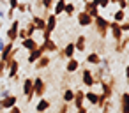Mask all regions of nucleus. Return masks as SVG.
Instances as JSON below:
<instances>
[{"instance_id":"1","label":"nucleus","mask_w":129,"mask_h":113,"mask_svg":"<svg viewBox=\"0 0 129 113\" xmlns=\"http://www.w3.org/2000/svg\"><path fill=\"white\" fill-rule=\"evenodd\" d=\"M101 85V94L106 97V99H111L113 97V94H115V85H117V78H115V74H106V78L99 83Z\"/></svg>"},{"instance_id":"2","label":"nucleus","mask_w":129,"mask_h":113,"mask_svg":"<svg viewBox=\"0 0 129 113\" xmlns=\"http://www.w3.org/2000/svg\"><path fill=\"white\" fill-rule=\"evenodd\" d=\"M92 25H95V32H97V35L101 37V41H104L106 39V35H108V28H110V21L104 18V16H97V18H94V21H92Z\"/></svg>"},{"instance_id":"3","label":"nucleus","mask_w":129,"mask_h":113,"mask_svg":"<svg viewBox=\"0 0 129 113\" xmlns=\"http://www.w3.org/2000/svg\"><path fill=\"white\" fill-rule=\"evenodd\" d=\"M32 80H34V97H44L46 95V90H48L46 81L41 76H36Z\"/></svg>"},{"instance_id":"4","label":"nucleus","mask_w":129,"mask_h":113,"mask_svg":"<svg viewBox=\"0 0 129 113\" xmlns=\"http://www.w3.org/2000/svg\"><path fill=\"white\" fill-rule=\"evenodd\" d=\"M18 72H20V60H18V58L9 60V62L6 64V74H7V78L14 80V78L18 76Z\"/></svg>"},{"instance_id":"5","label":"nucleus","mask_w":129,"mask_h":113,"mask_svg":"<svg viewBox=\"0 0 129 113\" xmlns=\"http://www.w3.org/2000/svg\"><path fill=\"white\" fill-rule=\"evenodd\" d=\"M23 94H25V101L27 102H32V99H34V80L32 78H25L23 80Z\"/></svg>"},{"instance_id":"6","label":"nucleus","mask_w":129,"mask_h":113,"mask_svg":"<svg viewBox=\"0 0 129 113\" xmlns=\"http://www.w3.org/2000/svg\"><path fill=\"white\" fill-rule=\"evenodd\" d=\"M39 50L48 55V53H57L58 51V46H57V43L53 39H44L43 43H39Z\"/></svg>"},{"instance_id":"7","label":"nucleus","mask_w":129,"mask_h":113,"mask_svg":"<svg viewBox=\"0 0 129 113\" xmlns=\"http://www.w3.org/2000/svg\"><path fill=\"white\" fill-rule=\"evenodd\" d=\"M16 104H18V95H14V94H9L7 97H2V99H0V106H2L4 111L11 109V108L16 106Z\"/></svg>"},{"instance_id":"8","label":"nucleus","mask_w":129,"mask_h":113,"mask_svg":"<svg viewBox=\"0 0 129 113\" xmlns=\"http://www.w3.org/2000/svg\"><path fill=\"white\" fill-rule=\"evenodd\" d=\"M108 34H111V37L117 41H120L124 37V32L120 30V23H115V21H110V28H108Z\"/></svg>"},{"instance_id":"9","label":"nucleus","mask_w":129,"mask_h":113,"mask_svg":"<svg viewBox=\"0 0 129 113\" xmlns=\"http://www.w3.org/2000/svg\"><path fill=\"white\" fill-rule=\"evenodd\" d=\"M73 104H74V109H78V108L85 106V90H83V88H76V90H74Z\"/></svg>"},{"instance_id":"10","label":"nucleus","mask_w":129,"mask_h":113,"mask_svg":"<svg viewBox=\"0 0 129 113\" xmlns=\"http://www.w3.org/2000/svg\"><path fill=\"white\" fill-rule=\"evenodd\" d=\"M83 11L94 20V18H97L99 16V7L92 2V0H85V6H83Z\"/></svg>"},{"instance_id":"11","label":"nucleus","mask_w":129,"mask_h":113,"mask_svg":"<svg viewBox=\"0 0 129 113\" xmlns=\"http://www.w3.org/2000/svg\"><path fill=\"white\" fill-rule=\"evenodd\" d=\"M44 21H46V27H44V30L46 32H50V34H53V30L57 28V23H58V18L53 14V13H50L46 18H44Z\"/></svg>"},{"instance_id":"12","label":"nucleus","mask_w":129,"mask_h":113,"mask_svg":"<svg viewBox=\"0 0 129 113\" xmlns=\"http://www.w3.org/2000/svg\"><path fill=\"white\" fill-rule=\"evenodd\" d=\"M81 83H83V87H87V88L95 87V85H94V78H92V71H90L88 67L81 71Z\"/></svg>"},{"instance_id":"13","label":"nucleus","mask_w":129,"mask_h":113,"mask_svg":"<svg viewBox=\"0 0 129 113\" xmlns=\"http://www.w3.org/2000/svg\"><path fill=\"white\" fill-rule=\"evenodd\" d=\"M76 21H78V25H80V27H90L94 20H92L85 11H80V13L76 14Z\"/></svg>"},{"instance_id":"14","label":"nucleus","mask_w":129,"mask_h":113,"mask_svg":"<svg viewBox=\"0 0 129 113\" xmlns=\"http://www.w3.org/2000/svg\"><path fill=\"white\" fill-rule=\"evenodd\" d=\"M30 23L36 27V32H43V30H44V27H46V21H44V18H43V16H39V14H32V18H30Z\"/></svg>"},{"instance_id":"15","label":"nucleus","mask_w":129,"mask_h":113,"mask_svg":"<svg viewBox=\"0 0 129 113\" xmlns=\"http://www.w3.org/2000/svg\"><path fill=\"white\" fill-rule=\"evenodd\" d=\"M129 94L127 92H122L120 94V99H118V109L120 113H129Z\"/></svg>"},{"instance_id":"16","label":"nucleus","mask_w":129,"mask_h":113,"mask_svg":"<svg viewBox=\"0 0 129 113\" xmlns=\"http://www.w3.org/2000/svg\"><path fill=\"white\" fill-rule=\"evenodd\" d=\"M50 106H51V102H50L48 99L39 97V101H37V104H36V113H46V111L50 109Z\"/></svg>"},{"instance_id":"17","label":"nucleus","mask_w":129,"mask_h":113,"mask_svg":"<svg viewBox=\"0 0 129 113\" xmlns=\"http://www.w3.org/2000/svg\"><path fill=\"white\" fill-rule=\"evenodd\" d=\"M50 64H51V57H48V55L44 53V55H41V57L37 58V62H36L34 65H36V69H39V71H41V69H46Z\"/></svg>"},{"instance_id":"18","label":"nucleus","mask_w":129,"mask_h":113,"mask_svg":"<svg viewBox=\"0 0 129 113\" xmlns=\"http://www.w3.org/2000/svg\"><path fill=\"white\" fill-rule=\"evenodd\" d=\"M106 74H110V72H106L103 67H97L95 71H92V78H94V85H99L104 78H106Z\"/></svg>"},{"instance_id":"19","label":"nucleus","mask_w":129,"mask_h":113,"mask_svg":"<svg viewBox=\"0 0 129 113\" xmlns=\"http://www.w3.org/2000/svg\"><path fill=\"white\" fill-rule=\"evenodd\" d=\"M74 50L76 51H85L87 50V35H78L76 41H74Z\"/></svg>"},{"instance_id":"20","label":"nucleus","mask_w":129,"mask_h":113,"mask_svg":"<svg viewBox=\"0 0 129 113\" xmlns=\"http://www.w3.org/2000/svg\"><path fill=\"white\" fill-rule=\"evenodd\" d=\"M78 69H80V62H78L76 58H69L67 64H66V72H67V74H74Z\"/></svg>"},{"instance_id":"21","label":"nucleus","mask_w":129,"mask_h":113,"mask_svg":"<svg viewBox=\"0 0 129 113\" xmlns=\"http://www.w3.org/2000/svg\"><path fill=\"white\" fill-rule=\"evenodd\" d=\"M127 44H129V37L124 34V37H122L120 41H117V44H115V51H117V53H124V51L127 50Z\"/></svg>"},{"instance_id":"22","label":"nucleus","mask_w":129,"mask_h":113,"mask_svg":"<svg viewBox=\"0 0 129 113\" xmlns=\"http://www.w3.org/2000/svg\"><path fill=\"white\" fill-rule=\"evenodd\" d=\"M21 46H23L25 50L32 51V50H36V48L39 46V43H37L34 37H27V39H23V41H21Z\"/></svg>"},{"instance_id":"23","label":"nucleus","mask_w":129,"mask_h":113,"mask_svg":"<svg viewBox=\"0 0 129 113\" xmlns=\"http://www.w3.org/2000/svg\"><path fill=\"white\" fill-rule=\"evenodd\" d=\"M41 55H44L41 50H39V46L36 48V50H32V51H28V57H27V62L28 64H36L37 62V58L41 57Z\"/></svg>"},{"instance_id":"24","label":"nucleus","mask_w":129,"mask_h":113,"mask_svg":"<svg viewBox=\"0 0 129 113\" xmlns=\"http://www.w3.org/2000/svg\"><path fill=\"white\" fill-rule=\"evenodd\" d=\"M85 60H87V64H90V65H99V64H101V55L95 53V51H92V53H88V55L85 57Z\"/></svg>"},{"instance_id":"25","label":"nucleus","mask_w":129,"mask_h":113,"mask_svg":"<svg viewBox=\"0 0 129 113\" xmlns=\"http://www.w3.org/2000/svg\"><path fill=\"white\" fill-rule=\"evenodd\" d=\"M67 4V0H55V4H53V14L58 18V14L64 13V7Z\"/></svg>"},{"instance_id":"26","label":"nucleus","mask_w":129,"mask_h":113,"mask_svg":"<svg viewBox=\"0 0 129 113\" xmlns=\"http://www.w3.org/2000/svg\"><path fill=\"white\" fill-rule=\"evenodd\" d=\"M6 39L9 41V43H16L18 41V28H7L6 30Z\"/></svg>"},{"instance_id":"27","label":"nucleus","mask_w":129,"mask_h":113,"mask_svg":"<svg viewBox=\"0 0 129 113\" xmlns=\"http://www.w3.org/2000/svg\"><path fill=\"white\" fill-rule=\"evenodd\" d=\"M73 97H74V90L73 88H64V92H62V101L64 102H67V104H71L73 102Z\"/></svg>"},{"instance_id":"28","label":"nucleus","mask_w":129,"mask_h":113,"mask_svg":"<svg viewBox=\"0 0 129 113\" xmlns=\"http://www.w3.org/2000/svg\"><path fill=\"white\" fill-rule=\"evenodd\" d=\"M97 99H99V94H95V92H92V90L85 92V101H87L88 104L95 106V104H97Z\"/></svg>"},{"instance_id":"29","label":"nucleus","mask_w":129,"mask_h":113,"mask_svg":"<svg viewBox=\"0 0 129 113\" xmlns=\"http://www.w3.org/2000/svg\"><path fill=\"white\" fill-rule=\"evenodd\" d=\"M124 20H127V14H125V11H122V9H117V11L113 13V21H115V23H122Z\"/></svg>"},{"instance_id":"30","label":"nucleus","mask_w":129,"mask_h":113,"mask_svg":"<svg viewBox=\"0 0 129 113\" xmlns=\"http://www.w3.org/2000/svg\"><path fill=\"white\" fill-rule=\"evenodd\" d=\"M16 11H18V13H21V14H25L27 11H32V4H30V2H18Z\"/></svg>"},{"instance_id":"31","label":"nucleus","mask_w":129,"mask_h":113,"mask_svg":"<svg viewBox=\"0 0 129 113\" xmlns=\"http://www.w3.org/2000/svg\"><path fill=\"white\" fill-rule=\"evenodd\" d=\"M74 11H76V9H74V4H73V2H67L62 14H66L67 18H73V16H74Z\"/></svg>"},{"instance_id":"32","label":"nucleus","mask_w":129,"mask_h":113,"mask_svg":"<svg viewBox=\"0 0 129 113\" xmlns=\"http://www.w3.org/2000/svg\"><path fill=\"white\" fill-rule=\"evenodd\" d=\"M53 4H55V0H41V6H43V9L46 13H50L53 9Z\"/></svg>"},{"instance_id":"33","label":"nucleus","mask_w":129,"mask_h":113,"mask_svg":"<svg viewBox=\"0 0 129 113\" xmlns=\"http://www.w3.org/2000/svg\"><path fill=\"white\" fill-rule=\"evenodd\" d=\"M111 108H113V101H111V99H106V102L101 106L103 113H111Z\"/></svg>"},{"instance_id":"34","label":"nucleus","mask_w":129,"mask_h":113,"mask_svg":"<svg viewBox=\"0 0 129 113\" xmlns=\"http://www.w3.org/2000/svg\"><path fill=\"white\" fill-rule=\"evenodd\" d=\"M92 2H94L99 9H108V7H110V0H92Z\"/></svg>"},{"instance_id":"35","label":"nucleus","mask_w":129,"mask_h":113,"mask_svg":"<svg viewBox=\"0 0 129 113\" xmlns=\"http://www.w3.org/2000/svg\"><path fill=\"white\" fill-rule=\"evenodd\" d=\"M27 37H28L27 28H18V39H20V41H23V39H27Z\"/></svg>"},{"instance_id":"36","label":"nucleus","mask_w":129,"mask_h":113,"mask_svg":"<svg viewBox=\"0 0 129 113\" xmlns=\"http://www.w3.org/2000/svg\"><path fill=\"white\" fill-rule=\"evenodd\" d=\"M120 30H122L124 34H127V32H129V21H127V20H124V21L120 23Z\"/></svg>"},{"instance_id":"37","label":"nucleus","mask_w":129,"mask_h":113,"mask_svg":"<svg viewBox=\"0 0 129 113\" xmlns=\"http://www.w3.org/2000/svg\"><path fill=\"white\" fill-rule=\"evenodd\" d=\"M58 113H69V104L67 102H62L60 108H58Z\"/></svg>"},{"instance_id":"38","label":"nucleus","mask_w":129,"mask_h":113,"mask_svg":"<svg viewBox=\"0 0 129 113\" xmlns=\"http://www.w3.org/2000/svg\"><path fill=\"white\" fill-rule=\"evenodd\" d=\"M117 6H118V9L125 11L127 9V0H117Z\"/></svg>"},{"instance_id":"39","label":"nucleus","mask_w":129,"mask_h":113,"mask_svg":"<svg viewBox=\"0 0 129 113\" xmlns=\"http://www.w3.org/2000/svg\"><path fill=\"white\" fill-rule=\"evenodd\" d=\"M18 2H20V0H7V6H9V9H14V11H16Z\"/></svg>"},{"instance_id":"40","label":"nucleus","mask_w":129,"mask_h":113,"mask_svg":"<svg viewBox=\"0 0 129 113\" xmlns=\"http://www.w3.org/2000/svg\"><path fill=\"white\" fill-rule=\"evenodd\" d=\"M4 76H6V64L0 60V80H2Z\"/></svg>"},{"instance_id":"41","label":"nucleus","mask_w":129,"mask_h":113,"mask_svg":"<svg viewBox=\"0 0 129 113\" xmlns=\"http://www.w3.org/2000/svg\"><path fill=\"white\" fill-rule=\"evenodd\" d=\"M11 92L7 90V88H4V87H0V99H2V97H7Z\"/></svg>"},{"instance_id":"42","label":"nucleus","mask_w":129,"mask_h":113,"mask_svg":"<svg viewBox=\"0 0 129 113\" xmlns=\"http://www.w3.org/2000/svg\"><path fill=\"white\" fill-rule=\"evenodd\" d=\"M104 102H106V97H104L103 94H99V99H97V104H95V106H99V108H101Z\"/></svg>"},{"instance_id":"43","label":"nucleus","mask_w":129,"mask_h":113,"mask_svg":"<svg viewBox=\"0 0 129 113\" xmlns=\"http://www.w3.org/2000/svg\"><path fill=\"white\" fill-rule=\"evenodd\" d=\"M7 113H21V108L16 104V106H13L11 109H7Z\"/></svg>"},{"instance_id":"44","label":"nucleus","mask_w":129,"mask_h":113,"mask_svg":"<svg viewBox=\"0 0 129 113\" xmlns=\"http://www.w3.org/2000/svg\"><path fill=\"white\" fill-rule=\"evenodd\" d=\"M14 13H16L14 9H9V11L6 13V18H9V20H14Z\"/></svg>"},{"instance_id":"45","label":"nucleus","mask_w":129,"mask_h":113,"mask_svg":"<svg viewBox=\"0 0 129 113\" xmlns=\"http://www.w3.org/2000/svg\"><path fill=\"white\" fill-rule=\"evenodd\" d=\"M41 34H43V41H44V39H51V34H50V32H46V30H43Z\"/></svg>"},{"instance_id":"46","label":"nucleus","mask_w":129,"mask_h":113,"mask_svg":"<svg viewBox=\"0 0 129 113\" xmlns=\"http://www.w3.org/2000/svg\"><path fill=\"white\" fill-rule=\"evenodd\" d=\"M76 113H88V109H87V106H81V108L76 109Z\"/></svg>"},{"instance_id":"47","label":"nucleus","mask_w":129,"mask_h":113,"mask_svg":"<svg viewBox=\"0 0 129 113\" xmlns=\"http://www.w3.org/2000/svg\"><path fill=\"white\" fill-rule=\"evenodd\" d=\"M4 18H6V13L2 11V7H0V20H4Z\"/></svg>"},{"instance_id":"48","label":"nucleus","mask_w":129,"mask_h":113,"mask_svg":"<svg viewBox=\"0 0 129 113\" xmlns=\"http://www.w3.org/2000/svg\"><path fill=\"white\" fill-rule=\"evenodd\" d=\"M2 6H4V7L7 6V0H0V7H2Z\"/></svg>"},{"instance_id":"49","label":"nucleus","mask_w":129,"mask_h":113,"mask_svg":"<svg viewBox=\"0 0 129 113\" xmlns=\"http://www.w3.org/2000/svg\"><path fill=\"white\" fill-rule=\"evenodd\" d=\"M4 46H6V43H4V39H2V37H0V50H2Z\"/></svg>"},{"instance_id":"50","label":"nucleus","mask_w":129,"mask_h":113,"mask_svg":"<svg viewBox=\"0 0 129 113\" xmlns=\"http://www.w3.org/2000/svg\"><path fill=\"white\" fill-rule=\"evenodd\" d=\"M2 28H4V23H2V20H0V34H2Z\"/></svg>"},{"instance_id":"51","label":"nucleus","mask_w":129,"mask_h":113,"mask_svg":"<svg viewBox=\"0 0 129 113\" xmlns=\"http://www.w3.org/2000/svg\"><path fill=\"white\" fill-rule=\"evenodd\" d=\"M110 4H117V0H110Z\"/></svg>"},{"instance_id":"52","label":"nucleus","mask_w":129,"mask_h":113,"mask_svg":"<svg viewBox=\"0 0 129 113\" xmlns=\"http://www.w3.org/2000/svg\"><path fill=\"white\" fill-rule=\"evenodd\" d=\"M0 113H4V109H2V106H0Z\"/></svg>"},{"instance_id":"53","label":"nucleus","mask_w":129,"mask_h":113,"mask_svg":"<svg viewBox=\"0 0 129 113\" xmlns=\"http://www.w3.org/2000/svg\"><path fill=\"white\" fill-rule=\"evenodd\" d=\"M67 2H71V0H67Z\"/></svg>"}]
</instances>
